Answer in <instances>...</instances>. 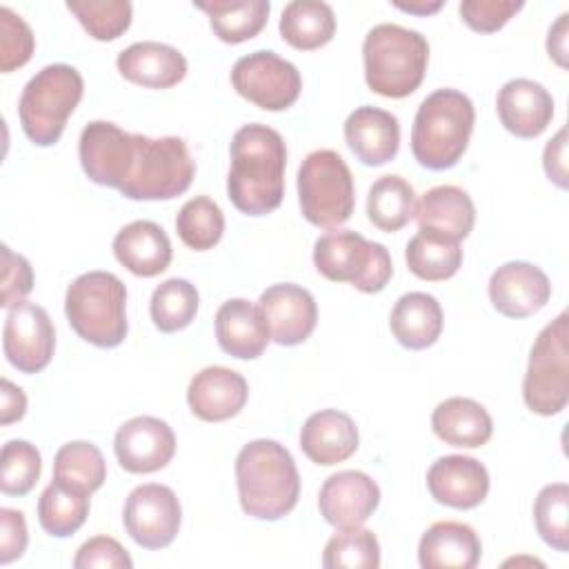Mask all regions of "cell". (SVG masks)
I'll return each mask as SVG.
<instances>
[{"label": "cell", "mask_w": 569, "mask_h": 569, "mask_svg": "<svg viewBox=\"0 0 569 569\" xmlns=\"http://www.w3.org/2000/svg\"><path fill=\"white\" fill-rule=\"evenodd\" d=\"M229 156L227 193L233 207L247 216L276 211L284 196L287 147L282 136L260 122L244 124L233 133Z\"/></svg>", "instance_id": "cell-1"}, {"label": "cell", "mask_w": 569, "mask_h": 569, "mask_svg": "<svg viewBox=\"0 0 569 569\" xmlns=\"http://www.w3.org/2000/svg\"><path fill=\"white\" fill-rule=\"evenodd\" d=\"M240 507L258 520H280L300 498V473L291 453L276 440H253L236 458Z\"/></svg>", "instance_id": "cell-2"}, {"label": "cell", "mask_w": 569, "mask_h": 569, "mask_svg": "<svg viewBox=\"0 0 569 569\" xmlns=\"http://www.w3.org/2000/svg\"><path fill=\"white\" fill-rule=\"evenodd\" d=\"M476 122L473 102L458 89H436L413 118L411 153L420 167L445 171L467 151Z\"/></svg>", "instance_id": "cell-3"}, {"label": "cell", "mask_w": 569, "mask_h": 569, "mask_svg": "<svg viewBox=\"0 0 569 569\" xmlns=\"http://www.w3.org/2000/svg\"><path fill=\"white\" fill-rule=\"evenodd\" d=\"M367 87L385 98L411 96L427 71L429 44L420 31L382 22L362 42Z\"/></svg>", "instance_id": "cell-4"}, {"label": "cell", "mask_w": 569, "mask_h": 569, "mask_svg": "<svg viewBox=\"0 0 569 569\" xmlns=\"http://www.w3.org/2000/svg\"><path fill=\"white\" fill-rule=\"evenodd\" d=\"M71 329L89 345L113 349L127 338V289L111 271L78 276L64 296Z\"/></svg>", "instance_id": "cell-5"}, {"label": "cell", "mask_w": 569, "mask_h": 569, "mask_svg": "<svg viewBox=\"0 0 569 569\" xmlns=\"http://www.w3.org/2000/svg\"><path fill=\"white\" fill-rule=\"evenodd\" d=\"M84 91L80 71L71 64L42 67L22 89L18 116L24 136L38 147H51L60 140L67 118L78 107Z\"/></svg>", "instance_id": "cell-6"}, {"label": "cell", "mask_w": 569, "mask_h": 569, "mask_svg": "<svg viewBox=\"0 0 569 569\" xmlns=\"http://www.w3.org/2000/svg\"><path fill=\"white\" fill-rule=\"evenodd\" d=\"M193 176L196 162L182 138L136 133L133 167L118 191L129 200H171L191 187Z\"/></svg>", "instance_id": "cell-7"}, {"label": "cell", "mask_w": 569, "mask_h": 569, "mask_svg": "<svg viewBox=\"0 0 569 569\" xmlns=\"http://www.w3.org/2000/svg\"><path fill=\"white\" fill-rule=\"evenodd\" d=\"M313 264L331 282H349L362 293H378L393 276L385 244L351 229L322 233L313 244Z\"/></svg>", "instance_id": "cell-8"}, {"label": "cell", "mask_w": 569, "mask_h": 569, "mask_svg": "<svg viewBox=\"0 0 569 569\" xmlns=\"http://www.w3.org/2000/svg\"><path fill=\"white\" fill-rule=\"evenodd\" d=\"M298 202L302 216L322 229H338L345 224L356 204L353 178L333 149L311 151L298 169Z\"/></svg>", "instance_id": "cell-9"}, {"label": "cell", "mask_w": 569, "mask_h": 569, "mask_svg": "<svg viewBox=\"0 0 569 569\" xmlns=\"http://www.w3.org/2000/svg\"><path fill=\"white\" fill-rule=\"evenodd\" d=\"M525 405L538 416H556L569 402V316L562 311L536 338L522 380Z\"/></svg>", "instance_id": "cell-10"}, {"label": "cell", "mask_w": 569, "mask_h": 569, "mask_svg": "<svg viewBox=\"0 0 569 569\" xmlns=\"http://www.w3.org/2000/svg\"><path fill=\"white\" fill-rule=\"evenodd\" d=\"M231 84L244 100L264 111L289 109L302 91L296 64L267 49L238 58L231 69Z\"/></svg>", "instance_id": "cell-11"}, {"label": "cell", "mask_w": 569, "mask_h": 569, "mask_svg": "<svg viewBox=\"0 0 569 569\" xmlns=\"http://www.w3.org/2000/svg\"><path fill=\"white\" fill-rule=\"evenodd\" d=\"M180 520V500L167 485H140L127 496L122 522L131 540L144 549L169 547L178 536Z\"/></svg>", "instance_id": "cell-12"}, {"label": "cell", "mask_w": 569, "mask_h": 569, "mask_svg": "<svg viewBox=\"0 0 569 569\" xmlns=\"http://www.w3.org/2000/svg\"><path fill=\"white\" fill-rule=\"evenodd\" d=\"M78 156L89 180L120 189L133 167L136 133H127L107 120H93L80 133Z\"/></svg>", "instance_id": "cell-13"}, {"label": "cell", "mask_w": 569, "mask_h": 569, "mask_svg": "<svg viewBox=\"0 0 569 569\" xmlns=\"http://www.w3.org/2000/svg\"><path fill=\"white\" fill-rule=\"evenodd\" d=\"M2 349L11 367L22 373L42 371L56 349V329L49 313L36 302H20L9 309L2 329Z\"/></svg>", "instance_id": "cell-14"}, {"label": "cell", "mask_w": 569, "mask_h": 569, "mask_svg": "<svg viewBox=\"0 0 569 569\" xmlns=\"http://www.w3.org/2000/svg\"><path fill=\"white\" fill-rule=\"evenodd\" d=\"M113 451L129 473H153L164 469L176 453L173 429L153 416H136L118 427Z\"/></svg>", "instance_id": "cell-15"}, {"label": "cell", "mask_w": 569, "mask_h": 569, "mask_svg": "<svg viewBox=\"0 0 569 569\" xmlns=\"http://www.w3.org/2000/svg\"><path fill=\"white\" fill-rule=\"evenodd\" d=\"M380 505V487L362 471L345 469L329 476L318 493L320 516L336 529L362 527Z\"/></svg>", "instance_id": "cell-16"}, {"label": "cell", "mask_w": 569, "mask_h": 569, "mask_svg": "<svg viewBox=\"0 0 569 569\" xmlns=\"http://www.w3.org/2000/svg\"><path fill=\"white\" fill-rule=\"evenodd\" d=\"M258 307L267 320L271 340L282 347L305 342L318 322L313 296L300 284H271L260 293Z\"/></svg>", "instance_id": "cell-17"}, {"label": "cell", "mask_w": 569, "mask_h": 569, "mask_svg": "<svg viewBox=\"0 0 569 569\" xmlns=\"http://www.w3.org/2000/svg\"><path fill=\"white\" fill-rule=\"evenodd\" d=\"M549 278L531 262H505L489 278V300L493 309L507 318L533 316L549 302Z\"/></svg>", "instance_id": "cell-18"}, {"label": "cell", "mask_w": 569, "mask_h": 569, "mask_svg": "<svg viewBox=\"0 0 569 569\" xmlns=\"http://www.w3.org/2000/svg\"><path fill=\"white\" fill-rule=\"evenodd\" d=\"M431 498L451 509H473L489 493V471L471 456H442L427 471Z\"/></svg>", "instance_id": "cell-19"}, {"label": "cell", "mask_w": 569, "mask_h": 569, "mask_svg": "<svg viewBox=\"0 0 569 569\" xmlns=\"http://www.w3.org/2000/svg\"><path fill=\"white\" fill-rule=\"evenodd\" d=\"M247 396L249 387L242 373L220 365L198 371L187 389L191 413L204 422H222L238 416Z\"/></svg>", "instance_id": "cell-20"}, {"label": "cell", "mask_w": 569, "mask_h": 569, "mask_svg": "<svg viewBox=\"0 0 569 569\" xmlns=\"http://www.w3.org/2000/svg\"><path fill=\"white\" fill-rule=\"evenodd\" d=\"M502 127L516 138H538L553 118L551 93L529 78H513L502 84L496 98Z\"/></svg>", "instance_id": "cell-21"}, {"label": "cell", "mask_w": 569, "mask_h": 569, "mask_svg": "<svg viewBox=\"0 0 569 569\" xmlns=\"http://www.w3.org/2000/svg\"><path fill=\"white\" fill-rule=\"evenodd\" d=\"M345 140L351 153L367 167H382L400 149V124L391 111L365 104L345 120Z\"/></svg>", "instance_id": "cell-22"}, {"label": "cell", "mask_w": 569, "mask_h": 569, "mask_svg": "<svg viewBox=\"0 0 569 569\" xmlns=\"http://www.w3.org/2000/svg\"><path fill=\"white\" fill-rule=\"evenodd\" d=\"M358 442L360 436L356 422L351 416L338 409H322L311 413L300 429L302 453L320 467L345 462L356 453Z\"/></svg>", "instance_id": "cell-23"}, {"label": "cell", "mask_w": 569, "mask_h": 569, "mask_svg": "<svg viewBox=\"0 0 569 569\" xmlns=\"http://www.w3.org/2000/svg\"><path fill=\"white\" fill-rule=\"evenodd\" d=\"M216 338L224 353L240 360H256L267 349L271 333L258 305L231 298L216 311Z\"/></svg>", "instance_id": "cell-24"}, {"label": "cell", "mask_w": 569, "mask_h": 569, "mask_svg": "<svg viewBox=\"0 0 569 569\" xmlns=\"http://www.w3.org/2000/svg\"><path fill=\"white\" fill-rule=\"evenodd\" d=\"M116 64L124 80L149 89H169L187 76V58L176 47L153 40L133 42L118 53Z\"/></svg>", "instance_id": "cell-25"}, {"label": "cell", "mask_w": 569, "mask_h": 569, "mask_svg": "<svg viewBox=\"0 0 569 569\" xmlns=\"http://www.w3.org/2000/svg\"><path fill=\"white\" fill-rule=\"evenodd\" d=\"M116 260L133 276L153 278L171 264V242L164 229L151 220H133L113 238Z\"/></svg>", "instance_id": "cell-26"}, {"label": "cell", "mask_w": 569, "mask_h": 569, "mask_svg": "<svg viewBox=\"0 0 569 569\" xmlns=\"http://www.w3.org/2000/svg\"><path fill=\"white\" fill-rule=\"evenodd\" d=\"M478 533L456 520L433 522L420 538L418 562L422 569H473L480 562Z\"/></svg>", "instance_id": "cell-27"}, {"label": "cell", "mask_w": 569, "mask_h": 569, "mask_svg": "<svg viewBox=\"0 0 569 569\" xmlns=\"http://www.w3.org/2000/svg\"><path fill=\"white\" fill-rule=\"evenodd\" d=\"M416 220L422 231L460 242L473 229L476 207L465 189L440 184L422 193L420 202H416Z\"/></svg>", "instance_id": "cell-28"}, {"label": "cell", "mask_w": 569, "mask_h": 569, "mask_svg": "<svg viewBox=\"0 0 569 569\" xmlns=\"http://www.w3.org/2000/svg\"><path fill=\"white\" fill-rule=\"evenodd\" d=\"M431 429L442 442L451 447L476 449L489 442L493 433V420L480 402L453 396L433 409Z\"/></svg>", "instance_id": "cell-29"}, {"label": "cell", "mask_w": 569, "mask_h": 569, "mask_svg": "<svg viewBox=\"0 0 569 569\" xmlns=\"http://www.w3.org/2000/svg\"><path fill=\"white\" fill-rule=\"evenodd\" d=\"M389 327L393 338L411 351L431 347L442 333L440 302L425 291H409L391 309Z\"/></svg>", "instance_id": "cell-30"}, {"label": "cell", "mask_w": 569, "mask_h": 569, "mask_svg": "<svg viewBox=\"0 0 569 569\" xmlns=\"http://www.w3.org/2000/svg\"><path fill=\"white\" fill-rule=\"evenodd\" d=\"M209 16L213 33L227 44H240L256 38L269 18L271 4L267 0H211L193 2Z\"/></svg>", "instance_id": "cell-31"}, {"label": "cell", "mask_w": 569, "mask_h": 569, "mask_svg": "<svg viewBox=\"0 0 569 569\" xmlns=\"http://www.w3.org/2000/svg\"><path fill=\"white\" fill-rule=\"evenodd\" d=\"M336 33V16L327 2L293 0L282 9L280 36L300 51L325 47Z\"/></svg>", "instance_id": "cell-32"}, {"label": "cell", "mask_w": 569, "mask_h": 569, "mask_svg": "<svg viewBox=\"0 0 569 569\" xmlns=\"http://www.w3.org/2000/svg\"><path fill=\"white\" fill-rule=\"evenodd\" d=\"M405 260L416 278L440 282L449 280L460 269L462 247L458 240L418 229L405 249Z\"/></svg>", "instance_id": "cell-33"}, {"label": "cell", "mask_w": 569, "mask_h": 569, "mask_svg": "<svg viewBox=\"0 0 569 569\" xmlns=\"http://www.w3.org/2000/svg\"><path fill=\"white\" fill-rule=\"evenodd\" d=\"M416 216V191L400 176L378 178L367 193V218L380 231H400Z\"/></svg>", "instance_id": "cell-34"}, {"label": "cell", "mask_w": 569, "mask_h": 569, "mask_svg": "<svg viewBox=\"0 0 569 569\" xmlns=\"http://www.w3.org/2000/svg\"><path fill=\"white\" fill-rule=\"evenodd\" d=\"M53 480L91 496L107 480V462L93 442L73 440L56 451Z\"/></svg>", "instance_id": "cell-35"}, {"label": "cell", "mask_w": 569, "mask_h": 569, "mask_svg": "<svg viewBox=\"0 0 569 569\" xmlns=\"http://www.w3.org/2000/svg\"><path fill=\"white\" fill-rule=\"evenodd\" d=\"M89 516V493L69 489L60 482L47 485L38 500V522L53 538L76 533Z\"/></svg>", "instance_id": "cell-36"}, {"label": "cell", "mask_w": 569, "mask_h": 569, "mask_svg": "<svg viewBox=\"0 0 569 569\" xmlns=\"http://www.w3.org/2000/svg\"><path fill=\"white\" fill-rule=\"evenodd\" d=\"M198 291L184 278H169L151 293L149 313L162 333H173L191 325L198 313Z\"/></svg>", "instance_id": "cell-37"}, {"label": "cell", "mask_w": 569, "mask_h": 569, "mask_svg": "<svg viewBox=\"0 0 569 569\" xmlns=\"http://www.w3.org/2000/svg\"><path fill=\"white\" fill-rule=\"evenodd\" d=\"M176 231L193 251L213 249L224 233V213L211 198L196 196L178 211Z\"/></svg>", "instance_id": "cell-38"}, {"label": "cell", "mask_w": 569, "mask_h": 569, "mask_svg": "<svg viewBox=\"0 0 569 569\" xmlns=\"http://www.w3.org/2000/svg\"><path fill=\"white\" fill-rule=\"evenodd\" d=\"M322 567L338 569H378L380 567V542L373 531L362 527L340 529L333 533L322 551Z\"/></svg>", "instance_id": "cell-39"}, {"label": "cell", "mask_w": 569, "mask_h": 569, "mask_svg": "<svg viewBox=\"0 0 569 569\" xmlns=\"http://www.w3.org/2000/svg\"><path fill=\"white\" fill-rule=\"evenodd\" d=\"M67 9L78 18L84 31L100 42L120 38L129 29L133 13L129 0H69Z\"/></svg>", "instance_id": "cell-40"}, {"label": "cell", "mask_w": 569, "mask_h": 569, "mask_svg": "<svg viewBox=\"0 0 569 569\" xmlns=\"http://www.w3.org/2000/svg\"><path fill=\"white\" fill-rule=\"evenodd\" d=\"M533 522L540 538L551 549H569V487L565 482H553L538 491L533 502Z\"/></svg>", "instance_id": "cell-41"}, {"label": "cell", "mask_w": 569, "mask_h": 569, "mask_svg": "<svg viewBox=\"0 0 569 569\" xmlns=\"http://www.w3.org/2000/svg\"><path fill=\"white\" fill-rule=\"evenodd\" d=\"M42 471V458L36 445L9 440L0 453V489L7 496L29 493Z\"/></svg>", "instance_id": "cell-42"}, {"label": "cell", "mask_w": 569, "mask_h": 569, "mask_svg": "<svg viewBox=\"0 0 569 569\" xmlns=\"http://www.w3.org/2000/svg\"><path fill=\"white\" fill-rule=\"evenodd\" d=\"M36 49L33 31L9 7H0V71L9 73L24 67Z\"/></svg>", "instance_id": "cell-43"}, {"label": "cell", "mask_w": 569, "mask_h": 569, "mask_svg": "<svg viewBox=\"0 0 569 569\" xmlns=\"http://www.w3.org/2000/svg\"><path fill=\"white\" fill-rule=\"evenodd\" d=\"M522 7V0H462L458 11L469 29L493 33L502 29Z\"/></svg>", "instance_id": "cell-44"}, {"label": "cell", "mask_w": 569, "mask_h": 569, "mask_svg": "<svg viewBox=\"0 0 569 569\" xmlns=\"http://www.w3.org/2000/svg\"><path fill=\"white\" fill-rule=\"evenodd\" d=\"M33 289V271L24 256L13 253L7 244H2V309H13Z\"/></svg>", "instance_id": "cell-45"}, {"label": "cell", "mask_w": 569, "mask_h": 569, "mask_svg": "<svg viewBox=\"0 0 569 569\" xmlns=\"http://www.w3.org/2000/svg\"><path fill=\"white\" fill-rule=\"evenodd\" d=\"M76 569H131L133 560L127 549L109 536L89 538L73 558Z\"/></svg>", "instance_id": "cell-46"}, {"label": "cell", "mask_w": 569, "mask_h": 569, "mask_svg": "<svg viewBox=\"0 0 569 569\" xmlns=\"http://www.w3.org/2000/svg\"><path fill=\"white\" fill-rule=\"evenodd\" d=\"M27 522L24 516L16 509H0V565H9L22 558L27 549Z\"/></svg>", "instance_id": "cell-47"}, {"label": "cell", "mask_w": 569, "mask_h": 569, "mask_svg": "<svg viewBox=\"0 0 569 569\" xmlns=\"http://www.w3.org/2000/svg\"><path fill=\"white\" fill-rule=\"evenodd\" d=\"M542 167L547 178L558 184L560 189H567V129L562 127L545 147L542 153Z\"/></svg>", "instance_id": "cell-48"}, {"label": "cell", "mask_w": 569, "mask_h": 569, "mask_svg": "<svg viewBox=\"0 0 569 569\" xmlns=\"http://www.w3.org/2000/svg\"><path fill=\"white\" fill-rule=\"evenodd\" d=\"M27 411V396L20 387H16L11 380L2 378V409H0V422L11 425L20 420Z\"/></svg>", "instance_id": "cell-49"}, {"label": "cell", "mask_w": 569, "mask_h": 569, "mask_svg": "<svg viewBox=\"0 0 569 569\" xmlns=\"http://www.w3.org/2000/svg\"><path fill=\"white\" fill-rule=\"evenodd\" d=\"M567 33H569V13H562L549 29V38H547L549 58L562 69H567Z\"/></svg>", "instance_id": "cell-50"}, {"label": "cell", "mask_w": 569, "mask_h": 569, "mask_svg": "<svg viewBox=\"0 0 569 569\" xmlns=\"http://www.w3.org/2000/svg\"><path fill=\"white\" fill-rule=\"evenodd\" d=\"M396 9L400 11H407V13H418V16H429V13H436L440 7H442V0H436V2H393Z\"/></svg>", "instance_id": "cell-51"}]
</instances>
